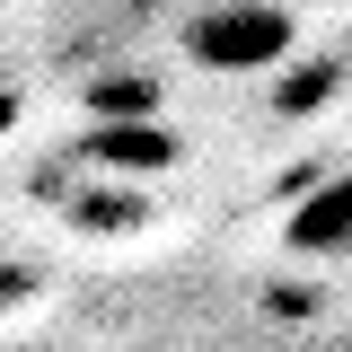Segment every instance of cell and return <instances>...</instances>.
Segmentation results:
<instances>
[{
	"mask_svg": "<svg viewBox=\"0 0 352 352\" xmlns=\"http://www.w3.org/2000/svg\"><path fill=\"white\" fill-rule=\"evenodd\" d=\"M300 53V18L282 0H212L185 18V62L212 80H247V71H282Z\"/></svg>",
	"mask_w": 352,
	"mask_h": 352,
	"instance_id": "obj_1",
	"label": "cell"
},
{
	"mask_svg": "<svg viewBox=\"0 0 352 352\" xmlns=\"http://www.w3.org/2000/svg\"><path fill=\"white\" fill-rule=\"evenodd\" d=\"M0 132H9V97H0Z\"/></svg>",
	"mask_w": 352,
	"mask_h": 352,
	"instance_id": "obj_6",
	"label": "cell"
},
{
	"mask_svg": "<svg viewBox=\"0 0 352 352\" xmlns=\"http://www.w3.org/2000/svg\"><path fill=\"white\" fill-rule=\"evenodd\" d=\"M88 115H159V80H97Z\"/></svg>",
	"mask_w": 352,
	"mask_h": 352,
	"instance_id": "obj_5",
	"label": "cell"
},
{
	"mask_svg": "<svg viewBox=\"0 0 352 352\" xmlns=\"http://www.w3.org/2000/svg\"><path fill=\"white\" fill-rule=\"evenodd\" d=\"M282 247L308 256V264H352V168L308 185L300 203L282 212Z\"/></svg>",
	"mask_w": 352,
	"mask_h": 352,
	"instance_id": "obj_2",
	"label": "cell"
},
{
	"mask_svg": "<svg viewBox=\"0 0 352 352\" xmlns=\"http://www.w3.org/2000/svg\"><path fill=\"white\" fill-rule=\"evenodd\" d=\"M88 168H124V176H159L176 168V132H159V115H97L80 132Z\"/></svg>",
	"mask_w": 352,
	"mask_h": 352,
	"instance_id": "obj_3",
	"label": "cell"
},
{
	"mask_svg": "<svg viewBox=\"0 0 352 352\" xmlns=\"http://www.w3.org/2000/svg\"><path fill=\"white\" fill-rule=\"evenodd\" d=\"M335 88H344V62H335V53H308L300 71L282 80V97H273V106H282V115H308V106H326Z\"/></svg>",
	"mask_w": 352,
	"mask_h": 352,
	"instance_id": "obj_4",
	"label": "cell"
}]
</instances>
